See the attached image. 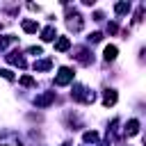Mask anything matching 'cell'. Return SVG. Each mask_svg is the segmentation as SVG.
<instances>
[{"instance_id": "cell-1", "label": "cell", "mask_w": 146, "mask_h": 146, "mask_svg": "<svg viewBox=\"0 0 146 146\" xmlns=\"http://www.w3.org/2000/svg\"><path fill=\"white\" fill-rule=\"evenodd\" d=\"M71 98H73V100H78V103L89 105V103H94V100H96V94H94L91 89L82 87V84H75V87H73V91H71Z\"/></svg>"}, {"instance_id": "cell-2", "label": "cell", "mask_w": 146, "mask_h": 146, "mask_svg": "<svg viewBox=\"0 0 146 146\" xmlns=\"http://www.w3.org/2000/svg\"><path fill=\"white\" fill-rule=\"evenodd\" d=\"M73 68H68V66H62L59 68V73L55 75V87H66L68 82H73Z\"/></svg>"}, {"instance_id": "cell-3", "label": "cell", "mask_w": 146, "mask_h": 146, "mask_svg": "<svg viewBox=\"0 0 146 146\" xmlns=\"http://www.w3.org/2000/svg\"><path fill=\"white\" fill-rule=\"evenodd\" d=\"M55 100H57L55 91H43V94H39V96L34 98V105H36V107H48V105H52Z\"/></svg>"}, {"instance_id": "cell-4", "label": "cell", "mask_w": 146, "mask_h": 146, "mask_svg": "<svg viewBox=\"0 0 146 146\" xmlns=\"http://www.w3.org/2000/svg\"><path fill=\"white\" fill-rule=\"evenodd\" d=\"M71 57H75V62H80L82 66H89L94 62V55L87 48H75V55H71Z\"/></svg>"}, {"instance_id": "cell-5", "label": "cell", "mask_w": 146, "mask_h": 146, "mask_svg": "<svg viewBox=\"0 0 146 146\" xmlns=\"http://www.w3.org/2000/svg\"><path fill=\"white\" fill-rule=\"evenodd\" d=\"M66 25H68L73 32H80L84 23H82V16H80L78 11H73V14H68V16H66Z\"/></svg>"}, {"instance_id": "cell-6", "label": "cell", "mask_w": 146, "mask_h": 146, "mask_svg": "<svg viewBox=\"0 0 146 146\" xmlns=\"http://www.w3.org/2000/svg\"><path fill=\"white\" fill-rule=\"evenodd\" d=\"M7 62H9V64H14V66H18V68H25V66H27L25 57H23L21 52H16V50H11V52L7 55Z\"/></svg>"}, {"instance_id": "cell-7", "label": "cell", "mask_w": 146, "mask_h": 146, "mask_svg": "<svg viewBox=\"0 0 146 146\" xmlns=\"http://www.w3.org/2000/svg\"><path fill=\"white\" fill-rule=\"evenodd\" d=\"M0 144H7V146H23L21 137H16L14 132H9V135H2V137H0Z\"/></svg>"}, {"instance_id": "cell-8", "label": "cell", "mask_w": 146, "mask_h": 146, "mask_svg": "<svg viewBox=\"0 0 146 146\" xmlns=\"http://www.w3.org/2000/svg\"><path fill=\"white\" fill-rule=\"evenodd\" d=\"M68 48H71V39H68V36H59V39L55 41V50H57V52H66Z\"/></svg>"}, {"instance_id": "cell-9", "label": "cell", "mask_w": 146, "mask_h": 146, "mask_svg": "<svg viewBox=\"0 0 146 146\" xmlns=\"http://www.w3.org/2000/svg\"><path fill=\"white\" fill-rule=\"evenodd\" d=\"M116 103V91L114 89H105V94H103V105L105 107H112Z\"/></svg>"}, {"instance_id": "cell-10", "label": "cell", "mask_w": 146, "mask_h": 146, "mask_svg": "<svg viewBox=\"0 0 146 146\" xmlns=\"http://www.w3.org/2000/svg\"><path fill=\"white\" fill-rule=\"evenodd\" d=\"M55 36H57V30H55L52 25H48V27L41 30V39H43V41H55Z\"/></svg>"}, {"instance_id": "cell-11", "label": "cell", "mask_w": 146, "mask_h": 146, "mask_svg": "<svg viewBox=\"0 0 146 146\" xmlns=\"http://www.w3.org/2000/svg\"><path fill=\"white\" fill-rule=\"evenodd\" d=\"M116 46H105V50H103V57H105V62H114L116 59Z\"/></svg>"}, {"instance_id": "cell-12", "label": "cell", "mask_w": 146, "mask_h": 146, "mask_svg": "<svg viewBox=\"0 0 146 146\" xmlns=\"http://www.w3.org/2000/svg\"><path fill=\"white\" fill-rule=\"evenodd\" d=\"M137 132H139V121H137V119H130V121L125 123V135L132 137V135H137Z\"/></svg>"}, {"instance_id": "cell-13", "label": "cell", "mask_w": 146, "mask_h": 146, "mask_svg": "<svg viewBox=\"0 0 146 146\" xmlns=\"http://www.w3.org/2000/svg\"><path fill=\"white\" fill-rule=\"evenodd\" d=\"M114 11H116L119 16L128 14V11H130V2H116V5H114Z\"/></svg>"}, {"instance_id": "cell-14", "label": "cell", "mask_w": 146, "mask_h": 146, "mask_svg": "<svg viewBox=\"0 0 146 146\" xmlns=\"http://www.w3.org/2000/svg\"><path fill=\"white\" fill-rule=\"evenodd\" d=\"M23 30H25L27 34H32V32L39 30V23H36V21H23Z\"/></svg>"}, {"instance_id": "cell-15", "label": "cell", "mask_w": 146, "mask_h": 146, "mask_svg": "<svg viewBox=\"0 0 146 146\" xmlns=\"http://www.w3.org/2000/svg\"><path fill=\"white\" fill-rule=\"evenodd\" d=\"M50 66H52L50 59H39V62H34V71H48Z\"/></svg>"}, {"instance_id": "cell-16", "label": "cell", "mask_w": 146, "mask_h": 146, "mask_svg": "<svg viewBox=\"0 0 146 146\" xmlns=\"http://www.w3.org/2000/svg\"><path fill=\"white\" fill-rule=\"evenodd\" d=\"M82 139H84V144H94V141H98V132L96 130H87L82 135Z\"/></svg>"}, {"instance_id": "cell-17", "label": "cell", "mask_w": 146, "mask_h": 146, "mask_svg": "<svg viewBox=\"0 0 146 146\" xmlns=\"http://www.w3.org/2000/svg\"><path fill=\"white\" fill-rule=\"evenodd\" d=\"M16 41V36H0V50H5L9 43H14Z\"/></svg>"}, {"instance_id": "cell-18", "label": "cell", "mask_w": 146, "mask_h": 146, "mask_svg": "<svg viewBox=\"0 0 146 146\" xmlns=\"http://www.w3.org/2000/svg\"><path fill=\"white\" fill-rule=\"evenodd\" d=\"M21 84H23V87H34L36 82H34L32 75H23V78H21Z\"/></svg>"}, {"instance_id": "cell-19", "label": "cell", "mask_w": 146, "mask_h": 146, "mask_svg": "<svg viewBox=\"0 0 146 146\" xmlns=\"http://www.w3.org/2000/svg\"><path fill=\"white\" fill-rule=\"evenodd\" d=\"M141 16H144V5H139V9L135 11V18H132V23H139V21H141Z\"/></svg>"}, {"instance_id": "cell-20", "label": "cell", "mask_w": 146, "mask_h": 146, "mask_svg": "<svg viewBox=\"0 0 146 146\" xmlns=\"http://www.w3.org/2000/svg\"><path fill=\"white\" fill-rule=\"evenodd\" d=\"M100 39H103V34H100V32H91V34H89V41H91V43H98Z\"/></svg>"}, {"instance_id": "cell-21", "label": "cell", "mask_w": 146, "mask_h": 146, "mask_svg": "<svg viewBox=\"0 0 146 146\" xmlns=\"http://www.w3.org/2000/svg\"><path fill=\"white\" fill-rule=\"evenodd\" d=\"M0 75H2V78H5V80H9V82H11V80H14V73H11V71H9V68H2V71H0Z\"/></svg>"}, {"instance_id": "cell-22", "label": "cell", "mask_w": 146, "mask_h": 146, "mask_svg": "<svg viewBox=\"0 0 146 146\" xmlns=\"http://www.w3.org/2000/svg\"><path fill=\"white\" fill-rule=\"evenodd\" d=\"M27 52H30V55H41V48H39V46H30Z\"/></svg>"}, {"instance_id": "cell-23", "label": "cell", "mask_w": 146, "mask_h": 146, "mask_svg": "<svg viewBox=\"0 0 146 146\" xmlns=\"http://www.w3.org/2000/svg\"><path fill=\"white\" fill-rule=\"evenodd\" d=\"M116 30H119V25H116V23H107V32H110V34H114Z\"/></svg>"}, {"instance_id": "cell-24", "label": "cell", "mask_w": 146, "mask_h": 146, "mask_svg": "<svg viewBox=\"0 0 146 146\" xmlns=\"http://www.w3.org/2000/svg\"><path fill=\"white\" fill-rule=\"evenodd\" d=\"M98 146H110V141H103V144H98Z\"/></svg>"}, {"instance_id": "cell-25", "label": "cell", "mask_w": 146, "mask_h": 146, "mask_svg": "<svg viewBox=\"0 0 146 146\" xmlns=\"http://www.w3.org/2000/svg\"><path fill=\"white\" fill-rule=\"evenodd\" d=\"M62 146H68V144H62Z\"/></svg>"}]
</instances>
